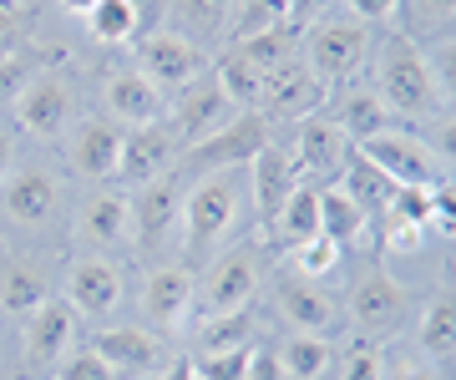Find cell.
Here are the masks:
<instances>
[{
  "label": "cell",
  "mask_w": 456,
  "mask_h": 380,
  "mask_svg": "<svg viewBox=\"0 0 456 380\" xmlns=\"http://www.w3.org/2000/svg\"><path fill=\"white\" fill-rule=\"evenodd\" d=\"M375 92L406 122H441L446 117V77L431 61V51L411 36H386L375 46Z\"/></svg>",
  "instance_id": "obj_1"
},
{
  "label": "cell",
  "mask_w": 456,
  "mask_h": 380,
  "mask_svg": "<svg viewBox=\"0 0 456 380\" xmlns=\"http://www.w3.org/2000/svg\"><path fill=\"white\" fill-rule=\"evenodd\" d=\"M248 198V182L239 173H213V178H198L188 182V193H183V254L198 259V254H208L228 229H233V218L244 208Z\"/></svg>",
  "instance_id": "obj_2"
},
{
  "label": "cell",
  "mask_w": 456,
  "mask_h": 380,
  "mask_svg": "<svg viewBox=\"0 0 456 380\" xmlns=\"http://www.w3.org/2000/svg\"><path fill=\"white\" fill-rule=\"evenodd\" d=\"M274 137H269V117L259 112H233L218 127L208 133L203 142L178 152V173L183 178H213V173H244L264 148H269Z\"/></svg>",
  "instance_id": "obj_3"
},
{
  "label": "cell",
  "mask_w": 456,
  "mask_h": 380,
  "mask_svg": "<svg viewBox=\"0 0 456 380\" xmlns=\"http://www.w3.org/2000/svg\"><path fill=\"white\" fill-rule=\"evenodd\" d=\"M370 51V26H360V20H320L310 31H299V61L320 77V86L355 82Z\"/></svg>",
  "instance_id": "obj_4"
},
{
  "label": "cell",
  "mask_w": 456,
  "mask_h": 380,
  "mask_svg": "<svg viewBox=\"0 0 456 380\" xmlns=\"http://www.w3.org/2000/svg\"><path fill=\"white\" fill-rule=\"evenodd\" d=\"M355 152L365 158V163L380 167L395 188H436L441 178H452L446 163L431 152V142L401 133V127H391V133H380V137H365Z\"/></svg>",
  "instance_id": "obj_5"
},
{
  "label": "cell",
  "mask_w": 456,
  "mask_h": 380,
  "mask_svg": "<svg viewBox=\"0 0 456 380\" xmlns=\"http://www.w3.org/2000/svg\"><path fill=\"white\" fill-rule=\"evenodd\" d=\"M183 193H188V178H183L178 167L163 173V178L142 182V188L132 193V239H137L147 254L167 248V239L178 233V223H183Z\"/></svg>",
  "instance_id": "obj_6"
},
{
  "label": "cell",
  "mask_w": 456,
  "mask_h": 380,
  "mask_svg": "<svg viewBox=\"0 0 456 380\" xmlns=\"http://www.w3.org/2000/svg\"><path fill=\"white\" fill-rule=\"evenodd\" d=\"M132 46H137V71H142L158 92H178V86L198 82V77L208 71L203 46H193L188 36L167 31V26L152 31V36H142V41H132Z\"/></svg>",
  "instance_id": "obj_7"
},
{
  "label": "cell",
  "mask_w": 456,
  "mask_h": 380,
  "mask_svg": "<svg viewBox=\"0 0 456 380\" xmlns=\"http://www.w3.org/2000/svg\"><path fill=\"white\" fill-rule=\"evenodd\" d=\"M259 295V254L248 244L228 248L224 259L208 269L203 289H193V299L203 304V319L208 314H233V310H248Z\"/></svg>",
  "instance_id": "obj_8"
},
{
  "label": "cell",
  "mask_w": 456,
  "mask_h": 380,
  "mask_svg": "<svg viewBox=\"0 0 456 380\" xmlns=\"http://www.w3.org/2000/svg\"><path fill=\"white\" fill-rule=\"evenodd\" d=\"M178 167V137L167 122H147V127H127L122 133V152H117V182H127L132 193L142 188V182L163 178Z\"/></svg>",
  "instance_id": "obj_9"
},
{
  "label": "cell",
  "mask_w": 456,
  "mask_h": 380,
  "mask_svg": "<svg viewBox=\"0 0 456 380\" xmlns=\"http://www.w3.org/2000/svg\"><path fill=\"white\" fill-rule=\"evenodd\" d=\"M11 107H16L20 133L61 137L66 127H71V112H77V92H71V82L56 77V71H36L31 82H26V92H20Z\"/></svg>",
  "instance_id": "obj_10"
},
{
  "label": "cell",
  "mask_w": 456,
  "mask_h": 380,
  "mask_svg": "<svg viewBox=\"0 0 456 380\" xmlns=\"http://www.w3.org/2000/svg\"><path fill=\"white\" fill-rule=\"evenodd\" d=\"M122 304V274L117 264L97 259V254H82L77 264L66 269V310L77 319H92V325H107Z\"/></svg>",
  "instance_id": "obj_11"
},
{
  "label": "cell",
  "mask_w": 456,
  "mask_h": 380,
  "mask_svg": "<svg viewBox=\"0 0 456 380\" xmlns=\"http://www.w3.org/2000/svg\"><path fill=\"white\" fill-rule=\"evenodd\" d=\"M228 117H233V101L224 97V86L213 82V71H203L198 82L178 86V97H173V137H178V152L203 142L208 133H218Z\"/></svg>",
  "instance_id": "obj_12"
},
{
  "label": "cell",
  "mask_w": 456,
  "mask_h": 380,
  "mask_svg": "<svg viewBox=\"0 0 456 380\" xmlns=\"http://www.w3.org/2000/svg\"><path fill=\"white\" fill-rule=\"evenodd\" d=\"M411 310V289L395 274L386 269H370V274H360L355 289H350V319H355L360 330L370 335H391Z\"/></svg>",
  "instance_id": "obj_13"
},
{
  "label": "cell",
  "mask_w": 456,
  "mask_h": 380,
  "mask_svg": "<svg viewBox=\"0 0 456 380\" xmlns=\"http://www.w3.org/2000/svg\"><path fill=\"white\" fill-rule=\"evenodd\" d=\"M330 97V86H320V77H314L299 56H294L289 67H279L264 77V97H259V117H274V122H299V117L320 112Z\"/></svg>",
  "instance_id": "obj_14"
},
{
  "label": "cell",
  "mask_w": 456,
  "mask_h": 380,
  "mask_svg": "<svg viewBox=\"0 0 456 380\" xmlns=\"http://www.w3.org/2000/svg\"><path fill=\"white\" fill-rule=\"evenodd\" d=\"M345 158H350V137L335 127V117H330V112L299 117V137H294V173L340 182Z\"/></svg>",
  "instance_id": "obj_15"
},
{
  "label": "cell",
  "mask_w": 456,
  "mask_h": 380,
  "mask_svg": "<svg viewBox=\"0 0 456 380\" xmlns=\"http://www.w3.org/2000/svg\"><path fill=\"white\" fill-rule=\"evenodd\" d=\"M193 269L188 264H158L142 279V319L152 330H178L193 310Z\"/></svg>",
  "instance_id": "obj_16"
},
{
  "label": "cell",
  "mask_w": 456,
  "mask_h": 380,
  "mask_svg": "<svg viewBox=\"0 0 456 380\" xmlns=\"http://www.w3.org/2000/svg\"><path fill=\"white\" fill-rule=\"evenodd\" d=\"M92 350L112 365L117 380L163 370V340H152V330H142V325H107V330L92 335Z\"/></svg>",
  "instance_id": "obj_17"
},
{
  "label": "cell",
  "mask_w": 456,
  "mask_h": 380,
  "mask_svg": "<svg viewBox=\"0 0 456 380\" xmlns=\"http://www.w3.org/2000/svg\"><path fill=\"white\" fill-rule=\"evenodd\" d=\"M274 310L289 319L299 335H325L340 325V304L335 295L325 289V279H305V274H294L274 289Z\"/></svg>",
  "instance_id": "obj_18"
},
{
  "label": "cell",
  "mask_w": 456,
  "mask_h": 380,
  "mask_svg": "<svg viewBox=\"0 0 456 380\" xmlns=\"http://www.w3.org/2000/svg\"><path fill=\"white\" fill-rule=\"evenodd\" d=\"M117 152H122V127L112 117H82L71 127V142H66V163L77 167L82 178L107 182L117 173Z\"/></svg>",
  "instance_id": "obj_19"
},
{
  "label": "cell",
  "mask_w": 456,
  "mask_h": 380,
  "mask_svg": "<svg viewBox=\"0 0 456 380\" xmlns=\"http://www.w3.org/2000/svg\"><path fill=\"white\" fill-rule=\"evenodd\" d=\"M20 340H26V365L31 370H56V360L77 340V314L66 310L61 299H46L36 314H26V335Z\"/></svg>",
  "instance_id": "obj_20"
},
{
  "label": "cell",
  "mask_w": 456,
  "mask_h": 380,
  "mask_svg": "<svg viewBox=\"0 0 456 380\" xmlns=\"http://www.w3.org/2000/svg\"><path fill=\"white\" fill-rule=\"evenodd\" d=\"M244 173H248V193H254V214H259L264 229H274V218H279V208L289 203L294 182H305V178L294 173V163L274 148V142H269V148H264Z\"/></svg>",
  "instance_id": "obj_21"
},
{
  "label": "cell",
  "mask_w": 456,
  "mask_h": 380,
  "mask_svg": "<svg viewBox=\"0 0 456 380\" xmlns=\"http://www.w3.org/2000/svg\"><path fill=\"white\" fill-rule=\"evenodd\" d=\"M102 97H107L112 122H122V127H147V122H163L167 112V97L147 82L142 71H112Z\"/></svg>",
  "instance_id": "obj_22"
},
{
  "label": "cell",
  "mask_w": 456,
  "mask_h": 380,
  "mask_svg": "<svg viewBox=\"0 0 456 380\" xmlns=\"http://www.w3.org/2000/svg\"><path fill=\"white\" fill-rule=\"evenodd\" d=\"M77 233L92 248H122L132 239V203L122 193H112V188L92 193L82 203V214H77Z\"/></svg>",
  "instance_id": "obj_23"
},
{
  "label": "cell",
  "mask_w": 456,
  "mask_h": 380,
  "mask_svg": "<svg viewBox=\"0 0 456 380\" xmlns=\"http://www.w3.org/2000/svg\"><path fill=\"white\" fill-rule=\"evenodd\" d=\"M56 203H61V182L51 178L46 167H20L5 182V214L16 218V223H26V229L46 223L56 214Z\"/></svg>",
  "instance_id": "obj_24"
},
{
  "label": "cell",
  "mask_w": 456,
  "mask_h": 380,
  "mask_svg": "<svg viewBox=\"0 0 456 380\" xmlns=\"http://www.w3.org/2000/svg\"><path fill=\"white\" fill-rule=\"evenodd\" d=\"M330 117H335V127L350 137V148H360L365 137H380V133L395 127V112L380 101L375 86H350V92H340V101H335Z\"/></svg>",
  "instance_id": "obj_25"
},
{
  "label": "cell",
  "mask_w": 456,
  "mask_h": 380,
  "mask_svg": "<svg viewBox=\"0 0 456 380\" xmlns=\"http://www.w3.org/2000/svg\"><path fill=\"white\" fill-rule=\"evenodd\" d=\"M335 188H345V198L355 203L365 218H386V208H391V198H395V182L386 178L375 163H365L355 148H350V158H345Z\"/></svg>",
  "instance_id": "obj_26"
},
{
  "label": "cell",
  "mask_w": 456,
  "mask_h": 380,
  "mask_svg": "<svg viewBox=\"0 0 456 380\" xmlns=\"http://www.w3.org/2000/svg\"><path fill=\"white\" fill-rule=\"evenodd\" d=\"M228 16H233V0H167V31L188 36L193 46H208L228 31Z\"/></svg>",
  "instance_id": "obj_27"
},
{
  "label": "cell",
  "mask_w": 456,
  "mask_h": 380,
  "mask_svg": "<svg viewBox=\"0 0 456 380\" xmlns=\"http://www.w3.org/2000/svg\"><path fill=\"white\" fill-rule=\"evenodd\" d=\"M46 299H51V279L31 264V259H5V269H0V310L26 319V314H36Z\"/></svg>",
  "instance_id": "obj_28"
},
{
  "label": "cell",
  "mask_w": 456,
  "mask_h": 380,
  "mask_svg": "<svg viewBox=\"0 0 456 380\" xmlns=\"http://www.w3.org/2000/svg\"><path fill=\"white\" fill-rule=\"evenodd\" d=\"M314 233H320V188L314 182H294L289 203L274 218V239L284 248H299V244H310Z\"/></svg>",
  "instance_id": "obj_29"
},
{
  "label": "cell",
  "mask_w": 456,
  "mask_h": 380,
  "mask_svg": "<svg viewBox=\"0 0 456 380\" xmlns=\"http://www.w3.org/2000/svg\"><path fill=\"white\" fill-rule=\"evenodd\" d=\"M233 51H239L259 77H269V71L289 67L294 56H299V31H289V26H269V31H254V36H244V41H233Z\"/></svg>",
  "instance_id": "obj_30"
},
{
  "label": "cell",
  "mask_w": 456,
  "mask_h": 380,
  "mask_svg": "<svg viewBox=\"0 0 456 380\" xmlns=\"http://www.w3.org/2000/svg\"><path fill=\"white\" fill-rule=\"evenodd\" d=\"M416 350H421L431 365H446L456 350V310H452V295H436L431 304L421 310V325H416Z\"/></svg>",
  "instance_id": "obj_31"
},
{
  "label": "cell",
  "mask_w": 456,
  "mask_h": 380,
  "mask_svg": "<svg viewBox=\"0 0 456 380\" xmlns=\"http://www.w3.org/2000/svg\"><path fill=\"white\" fill-rule=\"evenodd\" d=\"M365 229H370V218L345 198V188H335V182L320 188V233H325V239H335L340 248H350V244L365 239Z\"/></svg>",
  "instance_id": "obj_32"
},
{
  "label": "cell",
  "mask_w": 456,
  "mask_h": 380,
  "mask_svg": "<svg viewBox=\"0 0 456 380\" xmlns=\"http://www.w3.org/2000/svg\"><path fill=\"white\" fill-rule=\"evenodd\" d=\"M401 11H406V26L416 46H446L452 41V16H456V0H401Z\"/></svg>",
  "instance_id": "obj_33"
},
{
  "label": "cell",
  "mask_w": 456,
  "mask_h": 380,
  "mask_svg": "<svg viewBox=\"0 0 456 380\" xmlns=\"http://www.w3.org/2000/svg\"><path fill=\"white\" fill-rule=\"evenodd\" d=\"M274 350H279V365H284L289 380H320L330 370V360H335L325 335H294V340H284Z\"/></svg>",
  "instance_id": "obj_34"
},
{
  "label": "cell",
  "mask_w": 456,
  "mask_h": 380,
  "mask_svg": "<svg viewBox=\"0 0 456 380\" xmlns=\"http://www.w3.org/2000/svg\"><path fill=\"white\" fill-rule=\"evenodd\" d=\"M254 345V314L233 310V314H208L198 325V355H224V350H244Z\"/></svg>",
  "instance_id": "obj_35"
},
{
  "label": "cell",
  "mask_w": 456,
  "mask_h": 380,
  "mask_svg": "<svg viewBox=\"0 0 456 380\" xmlns=\"http://www.w3.org/2000/svg\"><path fill=\"white\" fill-rule=\"evenodd\" d=\"M213 82L224 86V97L233 101V112L244 107V112H259V97H264V77L254 67H248L239 51H228L224 61L213 67Z\"/></svg>",
  "instance_id": "obj_36"
},
{
  "label": "cell",
  "mask_w": 456,
  "mask_h": 380,
  "mask_svg": "<svg viewBox=\"0 0 456 380\" xmlns=\"http://www.w3.org/2000/svg\"><path fill=\"white\" fill-rule=\"evenodd\" d=\"M86 31L97 36L102 46H127L137 41V16H132V0H97L86 11Z\"/></svg>",
  "instance_id": "obj_37"
},
{
  "label": "cell",
  "mask_w": 456,
  "mask_h": 380,
  "mask_svg": "<svg viewBox=\"0 0 456 380\" xmlns=\"http://www.w3.org/2000/svg\"><path fill=\"white\" fill-rule=\"evenodd\" d=\"M284 5L289 0H233V16H228L233 41H244L254 31H269V26H284Z\"/></svg>",
  "instance_id": "obj_38"
},
{
  "label": "cell",
  "mask_w": 456,
  "mask_h": 380,
  "mask_svg": "<svg viewBox=\"0 0 456 380\" xmlns=\"http://www.w3.org/2000/svg\"><path fill=\"white\" fill-rule=\"evenodd\" d=\"M345 259V248L335 244V239H325V233H314L310 244L294 248V274H305V279H325V274H335Z\"/></svg>",
  "instance_id": "obj_39"
},
{
  "label": "cell",
  "mask_w": 456,
  "mask_h": 380,
  "mask_svg": "<svg viewBox=\"0 0 456 380\" xmlns=\"http://www.w3.org/2000/svg\"><path fill=\"white\" fill-rule=\"evenodd\" d=\"M340 380H386V350L380 340H355L340 360Z\"/></svg>",
  "instance_id": "obj_40"
},
{
  "label": "cell",
  "mask_w": 456,
  "mask_h": 380,
  "mask_svg": "<svg viewBox=\"0 0 456 380\" xmlns=\"http://www.w3.org/2000/svg\"><path fill=\"white\" fill-rule=\"evenodd\" d=\"M51 376H56V380H117L112 365L102 360L92 345H71L61 360H56V370H51Z\"/></svg>",
  "instance_id": "obj_41"
},
{
  "label": "cell",
  "mask_w": 456,
  "mask_h": 380,
  "mask_svg": "<svg viewBox=\"0 0 456 380\" xmlns=\"http://www.w3.org/2000/svg\"><path fill=\"white\" fill-rule=\"evenodd\" d=\"M248 355H254V345L224 350V355H198L193 370H198V380H244L248 376Z\"/></svg>",
  "instance_id": "obj_42"
},
{
  "label": "cell",
  "mask_w": 456,
  "mask_h": 380,
  "mask_svg": "<svg viewBox=\"0 0 456 380\" xmlns=\"http://www.w3.org/2000/svg\"><path fill=\"white\" fill-rule=\"evenodd\" d=\"M36 77V61H26L20 51H11V56H0V107L5 101H16L20 92H26V82Z\"/></svg>",
  "instance_id": "obj_43"
},
{
  "label": "cell",
  "mask_w": 456,
  "mask_h": 380,
  "mask_svg": "<svg viewBox=\"0 0 456 380\" xmlns=\"http://www.w3.org/2000/svg\"><path fill=\"white\" fill-rule=\"evenodd\" d=\"M386 380H436V365L421 350H395L386 355Z\"/></svg>",
  "instance_id": "obj_44"
},
{
  "label": "cell",
  "mask_w": 456,
  "mask_h": 380,
  "mask_svg": "<svg viewBox=\"0 0 456 380\" xmlns=\"http://www.w3.org/2000/svg\"><path fill=\"white\" fill-rule=\"evenodd\" d=\"M330 5H335V0H289V5H284V26H289V31H310V26H320V20L330 16Z\"/></svg>",
  "instance_id": "obj_45"
},
{
  "label": "cell",
  "mask_w": 456,
  "mask_h": 380,
  "mask_svg": "<svg viewBox=\"0 0 456 380\" xmlns=\"http://www.w3.org/2000/svg\"><path fill=\"white\" fill-rule=\"evenodd\" d=\"M244 380H289V376H284V365H279V350L274 345H254Z\"/></svg>",
  "instance_id": "obj_46"
},
{
  "label": "cell",
  "mask_w": 456,
  "mask_h": 380,
  "mask_svg": "<svg viewBox=\"0 0 456 380\" xmlns=\"http://www.w3.org/2000/svg\"><path fill=\"white\" fill-rule=\"evenodd\" d=\"M132 16H137V41L167 26V0H132Z\"/></svg>",
  "instance_id": "obj_47"
},
{
  "label": "cell",
  "mask_w": 456,
  "mask_h": 380,
  "mask_svg": "<svg viewBox=\"0 0 456 380\" xmlns=\"http://www.w3.org/2000/svg\"><path fill=\"white\" fill-rule=\"evenodd\" d=\"M426 244V229L416 223H386V254H416Z\"/></svg>",
  "instance_id": "obj_48"
},
{
  "label": "cell",
  "mask_w": 456,
  "mask_h": 380,
  "mask_svg": "<svg viewBox=\"0 0 456 380\" xmlns=\"http://www.w3.org/2000/svg\"><path fill=\"white\" fill-rule=\"evenodd\" d=\"M350 11L360 16V26H380V20L401 16V0H350Z\"/></svg>",
  "instance_id": "obj_49"
},
{
  "label": "cell",
  "mask_w": 456,
  "mask_h": 380,
  "mask_svg": "<svg viewBox=\"0 0 456 380\" xmlns=\"http://www.w3.org/2000/svg\"><path fill=\"white\" fill-rule=\"evenodd\" d=\"M16 41H20L16 11H5V5H0V56H11V51H16Z\"/></svg>",
  "instance_id": "obj_50"
},
{
  "label": "cell",
  "mask_w": 456,
  "mask_h": 380,
  "mask_svg": "<svg viewBox=\"0 0 456 380\" xmlns=\"http://www.w3.org/2000/svg\"><path fill=\"white\" fill-rule=\"evenodd\" d=\"M11 163H16V142L0 133V178H11Z\"/></svg>",
  "instance_id": "obj_51"
},
{
  "label": "cell",
  "mask_w": 456,
  "mask_h": 380,
  "mask_svg": "<svg viewBox=\"0 0 456 380\" xmlns=\"http://www.w3.org/2000/svg\"><path fill=\"white\" fill-rule=\"evenodd\" d=\"M163 380H198V370H193V360H173L163 370Z\"/></svg>",
  "instance_id": "obj_52"
},
{
  "label": "cell",
  "mask_w": 456,
  "mask_h": 380,
  "mask_svg": "<svg viewBox=\"0 0 456 380\" xmlns=\"http://www.w3.org/2000/svg\"><path fill=\"white\" fill-rule=\"evenodd\" d=\"M66 11H71V16H86V11H92V5H97V0H61Z\"/></svg>",
  "instance_id": "obj_53"
}]
</instances>
